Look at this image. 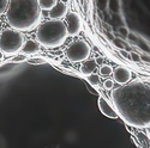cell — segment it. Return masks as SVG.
I'll return each mask as SVG.
<instances>
[{
	"mask_svg": "<svg viewBox=\"0 0 150 148\" xmlns=\"http://www.w3.org/2000/svg\"><path fill=\"white\" fill-rule=\"evenodd\" d=\"M110 98L118 115L131 127L150 124V82L136 80L114 89Z\"/></svg>",
	"mask_w": 150,
	"mask_h": 148,
	"instance_id": "cell-1",
	"label": "cell"
},
{
	"mask_svg": "<svg viewBox=\"0 0 150 148\" xmlns=\"http://www.w3.org/2000/svg\"><path fill=\"white\" fill-rule=\"evenodd\" d=\"M42 10L39 0H8L6 20L17 31H33L40 25Z\"/></svg>",
	"mask_w": 150,
	"mask_h": 148,
	"instance_id": "cell-2",
	"label": "cell"
},
{
	"mask_svg": "<svg viewBox=\"0 0 150 148\" xmlns=\"http://www.w3.org/2000/svg\"><path fill=\"white\" fill-rule=\"evenodd\" d=\"M67 30L65 23L60 19H51L39 25L36 40L46 48H58L67 40Z\"/></svg>",
	"mask_w": 150,
	"mask_h": 148,
	"instance_id": "cell-3",
	"label": "cell"
},
{
	"mask_svg": "<svg viewBox=\"0 0 150 148\" xmlns=\"http://www.w3.org/2000/svg\"><path fill=\"white\" fill-rule=\"evenodd\" d=\"M24 43V37L21 31L6 29L0 35V50L6 55H13L21 52Z\"/></svg>",
	"mask_w": 150,
	"mask_h": 148,
	"instance_id": "cell-4",
	"label": "cell"
},
{
	"mask_svg": "<svg viewBox=\"0 0 150 148\" xmlns=\"http://www.w3.org/2000/svg\"><path fill=\"white\" fill-rule=\"evenodd\" d=\"M90 55V47L84 40L73 41L66 49V57L71 62H82Z\"/></svg>",
	"mask_w": 150,
	"mask_h": 148,
	"instance_id": "cell-5",
	"label": "cell"
},
{
	"mask_svg": "<svg viewBox=\"0 0 150 148\" xmlns=\"http://www.w3.org/2000/svg\"><path fill=\"white\" fill-rule=\"evenodd\" d=\"M66 30L67 35L71 37L77 36L82 31V19L76 12H69L66 13Z\"/></svg>",
	"mask_w": 150,
	"mask_h": 148,
	"instance_id": "cell-6",
	"label": "cell"
},
{
	"mask_svg": "<svg viewBox=\"0 0 150 148\" xmlns=\"http://www.w3.org/2000/svg\"><path fill=\"white\" fill-rule=\"evenodd\" d=\"M97 105H98V109L103 114V116L110 118V119H117L119 117L117 110L114 108V105L109 103L105 97H100L98 98V102H97Z\"/></svg>",
	"mask_w": 150,
	"mask_h": 148,
	"instance_id": "cell-7",
	"label": "cell"
},
{
	"mask_svg": "<svg viewBox=\"0 0 150 148\" xmlns=\"http://www.w3.org/2000/svg\"><path fill=\"white\" fill-rule=\"evenodd\" d=\"M113 74V78H114V81L120 84V85H124V84H127L131 78H132V73L129 68L126 67H122V66H119L117 68L113 69L112 72Z\"/></svg>",
	"mask_w": 150,
	"mask_h": 148,
	"instance_id": "cell-8",
	"label": "cell"
},
{
	"mask_svg": "<svg viewBox=\"0 0 150 148\" xmlns=\"http://www.w3.org/2000/svg\"><path fill=\"white\" fill-rule=\"evenodd\" d=\"M66 13H67V5L60 0V1H57L55 5L49 10V18L51 19H61L66 16Z\"/></svg>",
	"mask_w": 150,
	"mask_h": 148,
	"instance_id": "cell-9",
	"label": "cell"
},
{
	"mask_svg": "<svg viewBox=\"0 0 150 148\" xmlns=\"http://www.w3.org/2000/svg\"><path fill=\"white\" fill-rule=\"evenodd\" d=\"M21 50H22L23 54H27V55L35 54V53H37L40 50V43L34 41V40H28L27 42L23 43Z\"/></svg>",
	"mask_w": 150,
	"mask_h": 148,
	"instance_id": "cell-10",
	"label": "cell"
},
{
	"mask_svg": "<svg viewBox=\"0 0 150 148\" xmlns=\"http://www.w3.org/2000/svg\"><path fill=\"white\" fill-rule=\"evenodd\" d=\"M97 68V64L95 60H84L83 65L81 66V73L83 75H89V74H93Z\"/></svg>",
	"mask_w": 150,
	"mask_h": 148,
	"instance_id": "cell-11",
	"label": "cell"
},
{
	"mask_svg": "<svg viewBox=\"0 0 150 148\" xmlns=\"http://www.w3.org/2000/svg\"><path fill=\"white\" fill-rule=\"evenodd\" d=\"M58 0H39V5L41 7V10H46V11H49L54 5Z\"/></svg>",
	"mask_w": 150,
	"mask_h": 148,
	"instance_id": "cell-12",
	"label": "cell"
},
{
	"mask_svg": "<svg viewBox=\"0 0 150 148\" xmlns=\"http://www.w3.org/2000/svg\"><path fill=\"white\" fill-rule=\"evenodd\" d=\"M86 80H88L89 84H90L91 86H94V87H96V86L100 85V77L97 75V74H95V73L86 75Z\"/></svg>",
	"mask_w": 150,
	"mask_h": 148,
	"instance_id": "cell-13",
	"label": "cell"
},
{
	"mask_svg": "<svg viewBox=\"0 0 150 148\" xmlns=\"http://www.w3.org/2000/svg\"><path fill=\"white\" fill-rule=\"evenodd\" d=\"M112 72H113V68H112L110 66H108V65H103L101 68H100V73H101L102 75H105V77L110 75Z\"/></svg>",
	"mask_w": 150,
	"mask_h": 148,
	"instance_id": "cell-14",
	"label": "cell"
},
{
	"mask_svg": "<svg viewBox=\"0 0 150 148\" xmlns=\"http://www.w3.org/2000/svg\"><path fill=\"white\" fill-rule=\"evenodd\" d=\"M7 5H8V0H0V16H3L6 12Z\"/></svg>",
	"mask_w": 150,
	"mask_h": 148,
	"instance_id": "cell-15",
	"label": "cell"
},
{
	"mask_svg": "<svg viewBox=\"0 0 150 148\" xmlns=\"http://www.w3.org/2000/svg\"><path fill=\"white\" fill-rule=\"evenodd\" d=\"M103 86H105V89H107V90H113L114 81L110 80V79H107V80L103 82Z\"/></svg>",
	"mask_w": 150,
	"mask_h": 148,
	"instance_id": "cell-16",
	"label": "cell"
},
{
	"mask_svg": "<svg viewBox=\"0 0 150 148\" xmlns=\"http://www.w3.org/2000/svg\"><path fill=\"white\" fill-rule=\"evenodd\" d=\"M109 6L113 11H118L119 10V0H110Z\"/></svg>",
	"mask_w": 150,
	"mask_h": 148,
	"instance_id": "cell-17",
	"label": "cell"
},
{
	"mask_svg": "<svg viewBox=\"0 0 150 148\" xmlns=\"http://www.w3.org/2000/svg\"><path fill=\"white\" fill-rule=\"evenodd\" d=\"M119 32H120L122 36H125V37H127V35H129V31H127L126 28H120V29H119Z\"/></svg>",
	"mask_w": 150,
	"mask_h": 148,
	"instance_id": "cell-18",
	"label": "cell"
},
{
	"mask_svg": "<svg viewBox=\"0 0 150 148\" xmlns=\"http://www.w3.org/2000/svg\"><path fill=\"white\" fill-rule=\"evenodd\" d=\"M131 57H132V60H133V61H139V56L137 55V54H134V53H132V54H131Z\"/></svg>",
	"mask_w": 150,
	"mask_h": 148,
	"instance_id": "cell-19",
	"label": "cell"
},
{
	"mask_svg": "<svg viewBox=\"0 0 150 148\" xmlns=\"http://www.w3.org/2000/svg\"><path fill=\"white\" fill-rule=\"evenodd\" d=\"M95 61H96L97 65H102V64H103V57H97Z\"/></svg>",
	"mask_w": 150,
	"mask_h": 148,
	"instance_id": "cell-20",
	"label": "cell"
},
{
	"mask_svg": "<svg viewBox=\"0 0 150 148\" xmlns=\"http://www.w3.org/2000/svg\"><path fill=\"white\" fill-rule=\"evenodd\" d=\"M98 4H100V6L102 7V5H103V7L107 5V0H98Z\"/></svg>",
	"mask_w": 150,
	"mask_h": 148,
	"instance_id": "cell-21",
	"label": "cell"
},
{
	"mask_svg": "<svg viewBox=\"0 0 150 148\" xmlns=\"http://www.w3.org/2000/svg\"><path fill=\"white\" fill-rule=\"evenodd\" d=\"M30 62H33V64H41V62H43V60H30Z\"/></svg>",
	"mask_w": 150,
	"mask_h": 148,
	"instance_id": "cell-22",
	"label": "cell"
},
{
	"mask_svg": "<svg viewBox=\"0 0 150 148\" xmlns=\"http://www.w3.org/2000/svg\"><path fill=\"white\" fill-rule=\"evenodd\" d=\"M114 42H115V44H117V45H118V47H119V48H121V49H122V48H124V45H122V44H121V43H120V42H119V41H118V40H115V41H114Z\"/></svg>",
	"mask_w": 150,
	"mask_h": 148,
	"instance_id": "cell-23",
	"label": "cell"
},
{
	"mask_svg": "<svg viewBox=\"0 0 150 148\" xmlns=\"http://www.w3.org/2000/svg\"><path fill=\"white\" fill-rule=\"evenodd\" d=\"M3 57H4V53L0 50V60H3Z\"/></svg>",
	"mask_w": 150,
	"mask_h": 148,
	"instance_id": "cell-24",
	"label": "cell"
},
{
	"mask_svg": "<svg viewBox=\"0 0 150 148\" xmlns=\"http://www.w3.org/2000/svg\"><path fill=\"white\" fill-rule=\"evenodd\" d=\"M61 1H62V3H65V4H67V3L70 1V0H61Z\"/></svg>",
	"mask_w": 150,
	"mask_h": 148,
	"instance_id": "cell-25",
	"label": "cell"
}]
</instances>
